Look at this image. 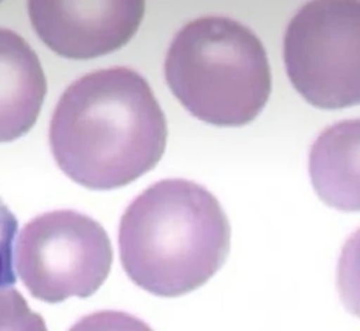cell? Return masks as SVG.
<instances>
[{"label": "cell", "instance_id": "8992f818", "mask_svg": "<svg viewBox=\"0 0 360 331\" xmlns=\"http://www.w3.org/2000/svg\"><path fill=\"white\" fill-rule=\"evenodd\" d=\"M141 0L29 1L40 39L57 55L88 60L124 47L145 16Z\"/></svg>", "mask_w": 360, "mask_h": 331}, {"label": "cell", "instance_id": "5b68a950", "mask_svg": "<svg viewBox=\"0 0 360 331\" xmlns=\"http://www.w3.org/2000/svg\"><path fill=\"white\" fill-rule=\"evenodd\" d=\"M16 269L32 296L60 303L88 298L101 287L112 247L101 224L83 213L58 210L27 223L17 238Z\"/></svg>", "mask_w": 360, "mask_h": 331}, {"label": "cell", "instance_id": "9c48e42d", "mask_svg": "<svg viewBox=\"0 0 360 331\" xmlns=\"http://www.w3.org/2000/svg\"><path fill=\"white\" fill-rule=\"evenodd\" d=\"M0 331H48L44 320L32 312L16 289H0Z\"/></svg>", "mask_w": 360, "mask_h": 331}, {"label": "cell", "instance_id": "8fae6325", "mask_svg": "<svg viewBox=\"0 0 360 331\" xmlns=\"http://www.w3.org/2000/svg\"><path fill=\"white\" fill-rule=\"evenodd\" d=\"M18 223L0 199V289L16 284L13 268V244Z\"/></svg>", "mask_w": 360, "mask_h": 331}, {"label": "cell", "instance_id": "7a4b0ae2", "mask_svg": "<svg viewBox=\"0 0 360 331\" xmlns=\"http://www.w3.org/2000/svg\"><path fill=\"white\" fill-rule=\"evenodd\" d=\"M231 228L217 198L185 179L142 192L119 225L120 261L143 290L177 298L207 284L224 267Z\"/></svg>", "mask_w": 360, "mask_h": 331}, {"label": "cell", "instance_id": "52a82bcc", "mask_svg": "<svg viewBox=\"0 0 360 331\" xmlns=\"http://www.w3.org/2000/svg\"><path fill=\"white\" fill-rule=\"evenodd\" d=\"M46 94L37 54L22 37L0 27V142H13L35 125Z\"/></svg>", "mask_w": 360, "mask_h": 331}, {"label": "cell", "instance_id": "277c9868", "mask_svg": "<svg viewBox=\"0 0 360 331\" xmlns=\"http://www.w3.org/2000/svg\"><path fill=\"white\" fill-rule=\"evenodd\" d=\"M360 1L315 0L302 6L284 35L288 78L321 109L359 104Z\"/></svg>", "mask_w": 360, "mask_h": 331}, {"label": "cell", "instance_id": "6da1fadb", "mask_svg": "<svg viewBox=\"0 0 360 331\" xmlns=\"http://www.w3.org/2000/svg\"><path fill=\"white\" fill-rule=\"evenodd\" d=\"M167 119L137 71L117 66L74 82L56 106L49 142L56 162L88 189L126 187L165 154Z\"/></svg>", "mask_w": 360, "mask_h": 331}, {"label": "cell", "instance_id": "ba28073f", "mask_svg": "<svg viewBox=\"0 0 360 331\" xmlns=\"http://www.w3.org/2000/svg\"><path fill=\"white\" fill-rule=\"evenodd\" d=\"M314 189L330 207L359 210V119L326 128L314 142L309 159Z\"/></svg>", "mask_w": 360, "mask_h": 331}, {"label": "cell", "instance_id": "3957f363", "mask_svg": "<svg viewBox=\"0 0 360 331\" xmlns=\"http://www.w3.org/2000/svg\"><path fill=\"white\" fill-rule=\"evenodd\" d=\"M165 79L194 117L240 127L259 117L271 94V69L259 37L233 18H196L167 52Z\"/></svg>", "mask_w": 360, "mask_h": 331}, {"label": "cell", "instance_id": "30bf717a", "mask_svg": "<svg viewBox=\"0 0 360 331\" xmlns=\"http://www.w3.org/2000/svg\"><path fill=\"white\" fill-rule=\"evenodd\" d=\"M69 331H153L148 323L119 311H100L79 320Z\"/></svg>", "mask_w": 360, "mask_h": 331}]
</instances>
